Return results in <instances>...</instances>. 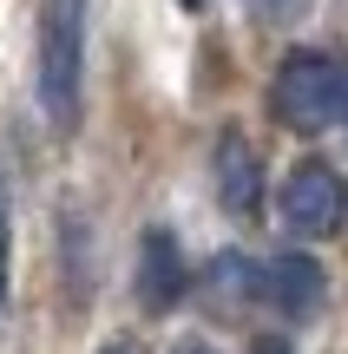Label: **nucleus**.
<instances>
[{
	"instance_id": "1a4fd4ad",
	"label": "nucleus",
	"mask_w": 348,
	"mask_h": 354,
	"mask_svg": "<svg viewBox=\"0 0 348 354\" xmlns=\"http://www.w3.org/2000/svg\"><path fill=\"white\" fill-rule=\"evenodd\" d=\"M7 282H13V223H7V197H0V302H7Z\"/></svg>"
},
{
	"instance_id": "9d476101",
	"label": "nucleus",
	"mask_w": 348,
	"mask_h": 354,
	"mask_svg": "<svg viewBox=\"0 0 348 354\" xmlns=\"http://www.w3.org/2000/svg\"><path fill=\"white\" fill-rule=\"evenodd\" d=\"M336 125H348V59H342V92H336Z\"/></svg>"
},
{
	"instance_id": "20e7f679",
	"label": "nucleus",
	"mask_w": 348,
	"mask_h": 354,
	"mask_svg": "<svg viewBox=\"0 0 348 354\" xmlns=\"http://www.w3.org/2000/svg\"><path fill=\"white\" fill-rule=\"evenodd\" d=\"M184 289H191V263H184L178 236L171 230H145V243H138V302L152 315H171L184 302Z\"/></svg>"
},
{
	"instance_id": "4468645a",
	"label": "nucleus",
	"mask_w": 348,
	"mask_h": 354,
	"mask_svg": "<svg viewBox=\"0 0 348 354\" xmlns=\"http://www.w3.org/2000/svg\"><path fill=\"white\" fill-rule=\"evenodd\" d=\"M342 210H348V190H342Z\"/></svg>"
},
{
	"instance_id": "423d86ee",
	"label": "nucleus",
	"mask_w": 348,
	"mask_h": 354,
	"mask_svg": "<svg viewBox=\"0 0 348 354\" xmlns=\"http://www.w3.org/2000/svg\"><path fill=\"white\" fill-rule=\"evenodd\" d=\"M322 295H329V276H322L315 256L289 250V256H276V263H263V302L270 308H283V315L302 322V315L322 308Z\"/></svg>"
},
{
	"instance_id": "7ed1b4c3",
	"label": "nucleus",
	"mask_w": 348,
	"mask_h": 354,
	"mask_svg": "<svg viewBox=\"0 0 348 354\" xmlns=\"http://www.w3.org/2000/svg\"><path fill=\"white\" fill-rule=\"evenodd\" d=\"M342 223V177L329 165H296L283 184V230L302 243L329 236V230Z\"/></svg>"
},
{
	"instance_id": "9b49d317",
	"label": "nucleus",
	"mask_w": 348,
	"mask_h": 354,
	"mask_svg": "<svg viewBox=\"0 0 348 354\" xmlns=\"http://www.w3.org/2000/svg\"><path fill=\"white\" fill-rule=\"evenodd\" d=\"M99 354H145V348H138V342H105Z\"/></svg>"
},
{
	"instance_id": "f03ea898",
	"label": "nucleus",
	"mask_w": 348,
	"mask_h": 354,
	"mask_svg": "<svg viewBox=\"0 0 348 354\" xmlns=\"http://www.w3.org/2000/svg\"><path fill=\"white\" fill-rule=\"evenodd\" d=\"M336 92H342V59L322 53H296V59L276 66L270 79V112L289 131H329L336 125Z\"/></svg>"
},
{
	"instance_id": "0eeeda50",
	"label": "nucleus",
	"mask_w": 348,
	"mask_h": 354,
	"mask_svg": "<svg viewBox=\"0 0 348 354\" xmlns=\"http://www.w3.org/2000/svg\"><path fill=\"white\" fill-rule=\"evenodd\" d=\"M210 282H217V295H230V302H263V263L257 256L223 250L217 263H210Z\"/></svg>"
},
{
	"instance_id": "ddd939ff",
	"label": "nucleus",
	"mask_w": 348,
	"mask_h": 354,
	"mask_svg": "<svg viewBox=\"0 0 348 354\" xmlns=\"http://www.w3.org/2000/svg\"><path fill=\"white\" fill-rule=\"evenodd\" d=\"M178 7H184V13H204V7H210V0H178Z\"/></svg>"
},
{
	"instance_id": "2eb2a0df",
	"label": "nucleus",
	"mask_w": 348,
	"mask_h": 354,
	"mask_svg": "<svg viewBox=\"0 0 348 354\" xmlns=\"http://www.w3.org/2000/svg\"><path fill=\"white\" fill-rule=\"evenodd\" d=\"M184 354H197V348H184Z\"/></svg>"
},
{
	"instance_id": "6e6552de",
	"label": "nucleus",
	"mask_w": 348,
	"mask_h": 354,
	"mask_svg": "<svg viewBox=\"0 0 348 354\" xmlns=\"http://www.w3.org/2000/svg\"><path fill=\"white\" fill-rule=\"evenodd\" d=\"M250 13H257V20H270V26H289V20H302V13H309V0H250Z\"/></svg>"
},
{
	"instance_id": "39448f33",
	"label": "nucleus",
	"mask_w": 348,
	"mask_h": 354,
	"mask_svg": "<svg viewBox=\"0 0 348 354\" xmlns=\"http://www.w3.org/2000/svg\"><path fill=\"white\" fill-rule=\"evenodd\" d=\"M217 203L230 216H257L263 210V151L244 131H223L217 138Z\"/></svg>"
},
{
	"instance_id": "f257e3e1",
	"label": "nucleus",
	"mask_w": 348,
	"mask_h": 354,
	"mask_svg": "<svg viewBox=\"0 0 348 354\" xmlns=\"http://www.w3.org/2000/svg\"><path fill=\"white\" fill-rule=\"evenodd\" d=\"M86 92V0H46L39 13V105L53 131L79 125Z\"/></svg>"
},
{
	"instance_id": "f8f14e48",
	"label": "nucleus",
	"mask_w": 348,
	"mask_h": 354,
	"mask_svg": "<svg viewBox=\"0 0 348 354\" xmlns=\"http://www.w3.org/2000/svg\"><path fill=\"white\" fill-rule=\"evenodd\" d=\"M257 354H289V348L283 342H257Z\"/></svg>"
}]
</instances>
